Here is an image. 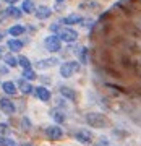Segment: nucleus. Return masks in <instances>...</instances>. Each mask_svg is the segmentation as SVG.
Wrapping results in <instances>:
<instances>
[{
    "label": "nucleus",
    "mask_w": 141,
    "mask_h": 146,
    "mask_svg": "<svg viewBox=\"0 0 141 146\" xmlns=\"http://www.w3.org/2000/svg\"><path fill=\"white\" fill-rule=\"evenodd\" d=\"M84 120L93 128H107L110 125L109 119L104 114H99V112H88V114L84 115Z\"/></svg>",
    "instance_id": "1"
},
{
    "label": "nucleus",
    "mask_w": 141,
    "mask_h": 146,
    "mask_svg": "<svg viewBox=\"0 0 141 146\" xmlns=\"http://www.w3.org/2000/svg\"><path fill=\"white\" fill-rule=\"evenodd\" d=\"M96 146H109V140L102 136V138H99V141H97V145Z\"/></svg>",
    "instance_id": "26"
},
{
    "label": "nucleus",
    "mask_w": 141,
    "mask_h": 146,
    "mask_svg": "<svg viewBox=\"0 0 141 146\" xmlns=\"http://www.w3.org/2000/svg\"><path fill=\"white\" fill-rule=\"evenodd\" d=\"M5 3H10V5H15V3H18V0H5Z\"/></svg>",
    "instance_id": "29"
},
{
    "label": "nucleus",
    "mask_w": 141,
    "mask_h": 146,
    "mask_svg": "<svg viewBox=\"0 0 141 146\" xmlns=\"http://www.w3.org/2000/svg\"><path fill=\"white\" fill-rule=\"evenodd\" d=\"M23 76H24V80H36L37 78V75L34 70H31V68H28V70H23Z\"/></svg>",
    "instance_id": "21"
},
{
    "label": "nucleus",
    "mask_w": 141,
    "mask_h": 146,
    "mask_svg": "<svg viewBox=\"0 0 141 146\" xmlns=\"http://www.w3.org/2000/svg\"><path fill=\"white\" fill-rule=\"evenodd\" d=\"M18 65H20L23 70H28V68H31V62H29V58L24 57V55H21V57L18 58Z\"/></svg>",
    "instance_id": "19"
},
{
    "label": "nucleus",
    "mask_w": 141,
    "mask_h": 146,
    "mask_svg": "<svg viewBox=\"0 0 141 146\" xmlns=\"http://www.w3.org/2000/svg\"><path fill=\"white\" fill-rule=\"evenodd\" d=\"M34 10H36V7H34V2L32 0H23L21 11H24V13H34Z\"/></svg>",
    "instance_id": "16"
},
{
    "label": "nucleus",
    "mask_w": 141,
    "mask_h": 146,
    "mask_svg": "<svg viewBox=\"0 0 141 146\" xmlns=\"http://www.w3.org/2000/svg\"><path fill=\"white\" fill-rule=\"evenodd\" d=\"M2 89H3V93L8 94V96L16 94V86H15L13 81H3V83H2Z\"/></svg>",
    "instance_id": "13"
},
{
    "label": "nucleus",
    "mask_w": 141,
    "mask_h": 146,
    "mask_svg": "<svg viewBox=\"0 0 141 146\" xmlns=\"http://www.w3.org/2000/svg\"><path fill=\"white\" fill-rule=\"evenodd\" d=\"M44 47H46L49 52H58L62 49V41L58 39V36H47L44 39Z\"/></svg>",
    "instance_id": "3"
},
{
    "label": "nucleus",
    "mask_w": 141,
    "mask_h": 146,
    "mask_svg": "<svg viewBox=\"0 0 141 146\" xmlns=\"http://www.w3.org/2000/svg\"><path fill=\"white\" fill-rule=\"evenodd\" d=\"M2 37H3V34H2V33H0V42H2Z\"/></svg>",
    "instance_id": "31"
},
{
    "label": "nucleus",
    "mask_w": 141,
    "mask_h": 146,
    "mask_svg": "<svg viewBox=\"0 0 141 146\" xmlns=\"http://www.w3.org/2000/svg\"><path fill=\"white\" fill-rule=\"evenodd\" d=\"M57 63H58V58L50 57V58H44V60H39V62H36V63H34V67L39 68V70H46V68L55 67Z\"/></svg>",
    "instance_id": "9"
},
{
    "label": "nucleus",
    "mask_w": 141,
    "mask_h": 146,
    "mask_svg": "<svg viewBox=\"0 0 141 146\" xmlns=\"http://www.w3.org/2000/svg\"><path fill=\"white\" fill-rule=\"evenodd\" d=\"M18 88L21 89V93H23V94H31L32 89H34L31 84H29L28 80H20V81H18Z\"/></svg>",
    "instance_id": "15"
},
{
    "label": "nucleus",
    "mask_w": 141,
    "mask_h": 146,
    "mask_svg": "<svg viewBox=\"0 0 141 146\" xmlns=\"http://www.w3.org/2000/svg\"><path fill=\"white\" fill-rule=\"evenodd\" d=\"M5 63L8 65V67H16V65H18V60H16L13 55H8V54H7L5 55Z\"/></svg>",
    "instance_id": "22"
},
{
    "label": "nucleus",
    "mask_w": 141,
    "mask_h": 146,
    "mask_svg": "<svg viewBox=\"0 0 141 146\" xmlns=\"http://www.w3.org/2000/svg\"><path fill=\"white\" fill-rule=\"evenodd\" d=\"M2 141H3V138H2V135H0V146H2Z\"/></svg>",
    "instance_id": "30"
},
{
    "label": "nucleus",
    "mask_w": 141,
    "mask_h": 146,
    "mask_svg": "<svg viewBox=\"0 0 141 146\" xmlns=\"http://www.w3.org/2000/svg\"><path fill=\"white\" fill-rule=\"evenodd\" d=\"M2 146H16V143L11 138H3V141H2Z\"/></svg>",
    "instance_id": "24"
},
{
    "label": "nucleus",
    "mask_w": 141,
    "mask_h": 146,
    "mask_svg": "<svg viewBox=\"0 0 141 146\" xmlns=\"http://www.w3.org/2000/svg\"><path fill=\"white\" fill-rule=\"evenodd\" d=\"M58 39L63 42H75L78 39V33L71 29V28H65V29L58 31Z\"/></svg>",
    "instance_id": "4"
},
{
    "label": "nucleus",
    "mask_w": 141,
    "mask_h": 146,
    "mask_svg": "<svg viewBox=\"0 0 141 146\" xmlns=\"http://www.w3.org/2000/svg\"><path fill=\"white\" fill-rule=\"evenodd\" d=\"M50 29H52L54 33H58V31H60V26H58V23H54L52 26H50Z\"/></svg>",
    "instance_id": "28"
},
{
    "label": "nucleus",
    "mask_w": 141,
    "mask_h": 146,
    "mask_svg": "<svg viewBox=\"0 0 141 146\" xmlns=\"http://www.w3.org/2000/svg\"><path fill=\"white\" fill-rule=\"evenodd\" d=\"M7 47H8L10 50H13V52H18V50L23 49V42L18 41V39H10V41L7 42Z\"/></svg>",
    "instance_id": "17"
},
{
    "label": "nucleus",
    "mask_w": 141,
    "mask_h": 146,
    "mask_svg": "<svg viewBox=\"0 0 141 146\" xmlns=\"http://www.w3.org/2000/svg\"><path fill=\"white\" fill-rule=\"evenodd\" d=\"M21 146H32V145H28V143H24V145H21Z\"/></svg>",
    "instance_id": "32"
},
{
    "label": "nucleus",
    "mask_w": 141,
    "mask_h": 146,
    "mask_svg": "<svg viewBox=\"0 0 141 146\" xmlns=\"http://www.w3.org/2000/svg\"><path fill=\"white\" fill-rule=\"evenodd\" d=\"M79 72V63L78 62H65L60 65V75L63 78H70L73 76V73H78Z\"/></svg>",
    "instance_id": "2"
},
{
    "label": "nucleus",
    "mask_w": 141,
    "mask_h": 146,
    "mask_svg": "<svg viewBox=\"0 0 141 146\" xmlns=\"http://www.w3.org/2000/svg\"><path fill=\"white\" fill-rule=\"evenodd\" d=\"M57 2H58V3H62V2H65V0H57Z\"/></svg>",
    "instance_id": "33"
},
{
    "label": "nucleus",
    "mask_w": 141,
    "mask_h": 146,
    "mask_svg": "<svg viewBox=\"0 0 141 146\" xmlns=\"http://www.w3.org/2000/svg\"><path fill=\"white\" fill-rule=\"evenodd\" d=\"M88 54H89V50L86 49V47H83V49H81V52H79V60H81V63L88 62V58H89Z\"/></svg>",
    "instance_id": "23"
},
{
    "label": "nucleus",
    "mask_w": 141,
    "mask_h": 146,
    "mask_svg": "<svg viewBox=\"0 0 141 146\" xmlns=\"http://www.w3.org/2000/svg\"><path fill=\"white\" fill-rule=\"evenodd\" d=\"M0 109L2 112L7 115H13L16 112V107H15V102L8 98H3V99H0Z\"/></svg>",
    "instance_id": "6"
},
{
    "label": "nucleus",
    "mask_w": 141,
    "mask_h": 146,
    "mask_svg": "<svg viewBox=\"0 0 141 146\" xmlns=\"http://www.w3.org/2000/svg\"><path fill=\"white\" fill-rule=\"evenodd\" d=\"M8 131H10V128L7 123H0V135H7Z\"/></svg>",
    "instance_id": "25"
},
{
    "label": "nucleus",
    "mask_w": 141,
    "mask_h": 146,
    "mask_svg": "<svg viewBox=\"0 0 141 146\" xmlns=\"http://www.w3.org/2000/svg\"><path fill=\"white\" fill-rule=\"evenodd\" d=\"M5 15L10 16V18H15V20H18V18H21V15H23V11L20 10V8H16V7L10 5L8 8L5 10Z\"/></svg>",
    "instance_id": "14"
},
{
    "label": "nucleus",
    "mask_w": 141,
    "mask_h": 146,
    "mask_svg": "<svg viewBox=\"0 0 141 146\" xmlns=\"http://www.w3.org/2000/svg\"><path fill=\"white\" fill-rule=\"evenodd\" d=\"M24 33V26H21V25H15V26H11L10 29H8V34L10 36H21Z\"/></svg>",
    "instance_id": "18"
},
{
    "label": "nucleus",
    "mask_w": 141,
    "mask_h": 146,
    "mask_svg": "<svg viewBox=\"0 0 141 146\" xmlns=\"http://www.w3.org/2000/svg\"><path fill=\"white\" fill-rule=\"evenodd\" d=\"M97 3H94V2H91V3H88V5H86V3H83V5H81V8H97Z\"/></svg>",
    "instance_id": "27"
},
{
    "label": "nucleus",
    "mask_w": 141,
    "mask_h": 146,
    "mask_svg": "<svg viewBox=\"0 0 141 146\" xmlns=\"http://www.w3.org/2000/svg\"><path fill=\"white\" fill-rule=\"evenodd\" d=\"M34 15H36L37 20H47L49 16L52 15V10H50L49 7H46V5H41V7H37L36 10H34Z\"/></svg>",
    "instance_id": "10"
},
{
    "label": "nucleus",
    "mask_w": 141,
    "mask_h": 146,
    "mask_svg": "<svg viewBox=\"0 0 141 146\" xmlns=\"http://www.w3.org/2000/svg\"><path fill=\"white\" fill-rule=\"evenodd\" d=\"M52 117H54V120H55L57 123H63V122H65V114H63L62 110H54Z\"/></svg>",
    "instance_id": "20"
},
{
    "label": "nucleus",
    "mask_w": 141,
    "mask_h": 146,
    "mask_svg": "<svg viewBox=\"0 0 141 146\" xmlns=\"http://www.w3.org/2000/svg\"><path fill=\"white\" fill-rule=\"evenodd\" d=\"M83 21V18H81V15H68V16H65L62 20V23L63 25H78V23H81Z\"/></svg>",
    "instance_id": "12"
},
{
    "label": "nucleus",
    "mask_w": 141,
    "mask_h": 146,
    "mask_svg": "<svg viewBox=\"0 0 141 146\" xmlns=\"http://www.w3.org/2000/svg\"><path fill=\"white\" fill-rule=\"evenodd\" d=\"M58 93L62 94L63 98H67L70 101H76V93H75L71 88H68V86H60L58 88Z\"/></svg>",
    "instance_id": "11"
},
{
    "label": "nucleus",
    "mask_w": 141,
    "mask_h": 146,
    "mask_svg": "<svg viewBox=\"0 0 141 146\" xmlns=\"http://www.w3.org/2000/svg\"><path fill=\"white\" fill-rule=\"evenodd\" d=\"M32 91H34V94H36V98H37V99L44 101V102L50 101V98H52L50 91H49L47 88H44V86H37V88H34Z\"/></svg>",
    "instance_id": "8"
},
{
    "label": "nucleus",
    "mask_w": 141,
    "mask_h": 146,
    "mask_svg": "<svg viewBox=\"0 0 141 146\" xmlns=\"http://www.w3.org/2000/svg\"><path fill=\"white\" fill-rule=\"evenodd\" d=\"M46 135H47L49 140L57 141V140H60V138L63 136V130L58 125H50V127H47L46 128Z\"/></svg>",
    "instance_id": "5"
},
{
    "label": "nucleus",
    "mask_w": 141,
    "mask_h": 146,
    "mask_svg": "<svg viewBox=\"0 0 141 146\" xmlns=\"http://www.w3.org/2000/svg\"><path fill=\"white\" fill-rule=\"evenodd\" d=\"M75 138H76V141H79L81 145H91L93 143V133L89 130H78L76 133H75Z\"/></svg>",
    "instance_id": "7"
}]
</instances>
